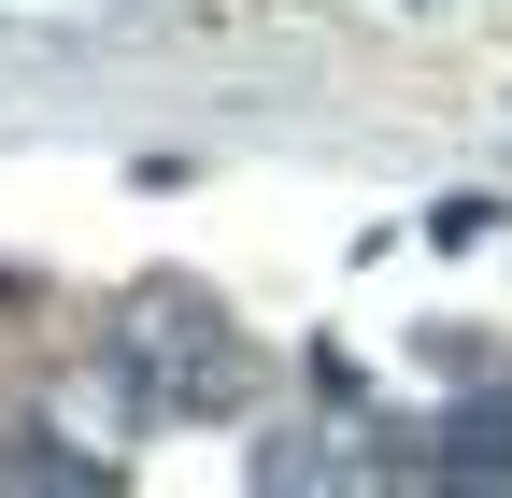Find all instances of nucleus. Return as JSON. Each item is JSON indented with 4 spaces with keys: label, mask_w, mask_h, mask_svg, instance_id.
I'll return each mask as SVG.
<instances>
[{
    "label": "nucleus",
    "mask_w": 512,
    "mask_h": 498,
    "mask_svg": "<svg viewBox=\"0 0 512 498\" xmlns=\"http://www.w3.org/2000/svg\"><path fill=\"white\" fill-rule=\"evenodd\" d=\"M128 356H143L157 385H171V399H228V385H242V356H228V328L200 314V299H143Z\"/></svg>",
    "instance_id": "f257e3e1"
}]
</instances>
